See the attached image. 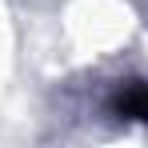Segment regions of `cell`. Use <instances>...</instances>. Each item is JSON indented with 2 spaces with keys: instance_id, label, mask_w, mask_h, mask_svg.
<instances>
[{
  "instance_id": "obj_1",
  "label": "cell",
  "mask_w": 148,
  "mask_h": 148,
  "mask_svg": "<svg viewBox=\"0 0 148 148\" xmlns=\"http://www.w3.org/2000/svg\"><path fill=\"white\" fill-rule=\"evenodd\" d=\"M112 112L120 120L148 124V80H124L112 92Z\"/></svg>"
}]
</instances>
